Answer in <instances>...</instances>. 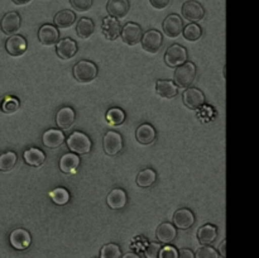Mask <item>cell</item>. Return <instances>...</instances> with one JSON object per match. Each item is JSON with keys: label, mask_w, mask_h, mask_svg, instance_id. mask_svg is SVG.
I'll return each mask as SVG.
<instances>
[{"label": "cell", "mask_w": 259, "mask_h": 258, "mask_svg": "<svg viewBox=\"0 0 259 258\" xmlns=\"http://www.w3.org/2000/svg\"><path fill=\"white\" fill-rule=\"evenodd\" d=\"M177 258H195V253L189 248H182L180 249Z\"/></svg>", "instance_id": "obj_42"}, {"label": "cell", "mask_w": 259, "mask_h": 258, "mask_svg": "<svg viewBox=\"0 0 259 258\" xmlns=\"http://www.w3.org/2000/svg\"><path fill=\"white\" fill-rule=\"evenodd\" d=\"M17 153L13 151H8L0 156V171H10L17 163Z\"/></svg>", "instance_id": "obj_32"}, {"label": "cell", "mask_w": 259, "mask_h": 258, "mask_svg": "<svg viewBox=\"0 0 259 258\" xmlns=\"http://www.w3.org/2000/svg\"><path fill=\"white\" fill-rule=\"evenodd\" d=\"M106 120L114 126L121 125L125 121V113L120 108H111L106 113Z\"/></svg>", "instance_id": "obj_31"}, {"label": "cell", "mask_w": 259, "mask_h": 258, "mask_svg": "<svg viewBox=\"0 0 259 258\" xmlns=\"http://www.w3.org/2000/svg\"><path fill=\"white\" fill-rule=\"evenodd\" d=\"M13 3H14L15 5H25L28 4V3H30L32 0H12Z\"/></svg>", "instance_id": "obj_45"}, {"label": "cell", "mask_w": 259, "mask_h": 258, "mask_svg": "<svg viewBox=\"0 0 259 258\" xmlns=\"http://www.w3.org/2000/svg\"><path fill=\"white\" fill-rule=\"evenodd\" d=\"M187 60V51L184 46L172 45L171 47L167 48L164 53V62L168 67H179L182 63L186 62Z\"/></svg>", "instance_id": "obj_4"}, {"label": "cell", "mask_w": 259, "mask_h": 258, "mask_svg": "<svg viewBox=\"0 0 259 258\" xmlns=\"http://www.w3.org/2000/svg\"><path fill=\"white\" fill-rule=\"evenodd\" d=\"M182 33H184L185 38L187 40H190V42H196V40H199L201 38L202 29L196 23H191V24H189L187 27H185L182 29Z\"/></svg>", "instance_id": "obj_34"}, {"label": "cell", "mask_w": 259, "mask_h": 258, "mask_svg": "<svg viewBox=\"0 0 259 258\" xmlns=\"http://www.w3.org/2000/svg\"><path fill=\"white\" fill-rule=\"evenodd\" d=\"M196 77V66L192 62H185L175 71L174 80L177 88H189Z\"/></svg>", "instance_id": "obj_1"}, {"label": "cell", "mask_w": 259, "mask_h": 258, "mask_svg": "<svg viewBox=\"0 0 259 258\" xmlns=\"http://www.w3.org/2000/svg\"><path fill=\"white\" fill-rule=\"evenodd\" d=\"M9 242L14 249L25 250L32 244V235L27 229L23 228H17L13 230L9 235Z\"/></svg>", "instance_id": "obj_6"}, {"label": "cell", "mask_w": 259, "mask_h": 258, "mask_svg": "<svg viewBox=\"0 0 259 258\" xmlns=\"http://www.w3.org/2000/svg\"><path fill=\"white\" fill-rule=\"evenodd\" d=\"M70 3L76 12H86L93 7V0H70Z\"/></svg>", "instance_id": "obj_38"}, {"label": "cell", "mask_w": 259, "mask_h": 258, "mask_svg": "<svg viewBox=\"0 0 259 258\" xmlns=\"http://www.w3.org/2000/svg\"><path fill=\"white\" fill-rule=\"evenodd\" d=\"M23 158H24L25 163L29 164V166L39 167L45 163L46 154L42 149L32 147V148L27 149V151L24 152V154H23Z\"/></svg>", "instance_id": "obj_25"}, {"label": "cell", "mask_w": 259, "mask_h": 258, "mask_svg": "<svg viewBox=\"0 0 259 258\" xmlns=\"http://www.w3.org/2000/svg\"><path fill=\"white\" fill-rule=\"evenodd\" d=\"M94 30H95V24L90 18H81L76 25V33L82 39L90 38L94 34Z\"/></svg>", "instance_id": "obj_28"}, {"label": "cell", "mask_w": 259, "mask_h": 258, "mask_svg": "<svg viewBox=\"0 0 259 258\" xmlns=\"http://www.w3.org/2000/svg\"><path fill=\"white\" fill-rule=\"evenodd\" d=\"M120 258H141V257H139V254H137V253L128 252V253H125L124 255H121Z\"/></svg>", "instance_id": "obj_44"}, {"label": "cell", "mask_w": 259, "mask_h": 258, "mask_svg": "<svg viewBox=\"0 0 259 258\" xmlns=\"http://www.w3.org/2000/svg\"><path fill=\"white\" fill-rule=\"evenodd\" d=\"M73 76H75L76 80L78 82L88 83L91 82L93 80H95L96 76H98V67L94 62L90 61H80V62L76 63L73 66Z\"/></svg>", "instance_id": "obj_2"}, {"label": "cell", "mask_w": 259, "mask_h": 258, "mask_svg": "<svg viewBox=\"0 0 259 258\" xmlns=\"http://www.w3.org/2000/svg\"><path fill=\"white\" fill-rule=\"evenodd\" d=\"M182 15L191 23H197L204 19L205 9L196 0H189L182 5Z\"/></svg>", "instance_id": "obj_8"}, {"label": "cell", "mask_w": 259, "mask_h": 258, "mask_svg": "<svg viewBox=\"0 0 259 258\" xmlns=\"http://www.w3.org/2000/svg\"><path fill=\"white\" fill-rule=\"evenodd\" d=\"M182 100L189 109H199L204 105L205 95L199 89L187 88V90H185L182 95Z\"/></svg>", "instance_id": "obj_12"}, {"label": "cell", "mask_w": 259, "mask_h": 258, "mask_svg": "<svg viewBox=\"0 0 259 258\" xmlns=\"http://www.w3.org/2000/svg\"><path fill=\"white\" fill-rule=\"evenodd\" d=\"M142 32L141 25H138L137 23H126L120 30V37L123 39V42L128 46H136L141 42Z\"/></svg>", "instance_id": "obj_9"}, {"label": "cell", "mask_w": 259, "mask_h": 258, "mask_svg": "<svg viewBox=\"0 0 259 258\" xmlns=\"http://www.w3.org/2000/svg\"><path fill=\"white\" fill-rule=\"evenodd\" d=\"M56 45H57L56 52L61 60H70L77 53V43L71 38H63V39L58 40Z\"/></svg>", "instance_id": "obj_15"}, {"label": "cell", "mask_w": 259, "mask_h": 258, "mask_svg": "<svg viewBox=\"0 0 259 258\" xmlns=\"http://www.w3.org/2000/svg\"><path fill=\"white\" fill-rule=\"evenodd\" d=\"M50 196L51 199H52V201L55 202L56 205H60V206L66 205L70 201V192L66 189H63V187H57V189L52 190V191L50 192Z\"/></svg>", "instance_id": "obj_33"}, {"label": "cell", "mask_w": 259, "mask_h": 258, "mask_svg": "<svg viewBox=\"0 0 259 258\" xmlns=\"http://www.w3.org/2000/svg\"><path fill=\"white\" fill-rule=\"evenodd\" d=\"M169 2H171V0H149L152 7H153L154 9H158V10H162L164 9V8L168 7Z\"/></svg>", "instance_id": "obj_41"}, {"label": "cell", "mask_w": 259, "mask_h": 258, "mask_svg": "<svg viewBox=\"0 0 259 258\" xmlns=\"http://www.w3.org/2000/svg\"><path fill=\"white\" fill-rule=\"evenodd\" d=\"M101 29H103V34L108 40H114L120 35L121 25L119 23V19H115L113 17H106L103 19L101 23Z\"/></svg>", "instance_id": "obj_16"}, {"label": "cell", "mask_w": 259, "mask_h": 258, "mask_svg": "<svg viewBox=\"0 0 259 258\" xmlns=\"http://www.w3.org/2000/svg\"><path fill=\"white\" fill-rule=\"evenodd\" d=\"M76 119L75 110L70 106H63L56 114V124L61 129H70L73 125Z\"/></svg>", "instance_id": "obj_19"}, {"label": "cell", "mask_w": 259, "mask_h": 258, "mask_svg": "<svg viewBox=\"0 0 259 258\" xmlns=\"http://www.w3.org/2000/svg\"><path fill=\"white\" fill-rule=\"evenodd\" d=\"M76 15L72 10H61L53 18V22L57 28H70L75 23Z\"/></svg>", "instance_id": "obj_29"}, {"label": "cell", "mask_w": 259, "mask_h": 258, "mask_svg": "<svg viewBox=\"0 0 259 258\" xmlns=\"http://www.w3.org/2000/svg\"><path fill=\"white\" fill-rule=\"evenodd\" d=\"M106 10L110 17L115 19H123L131 10V3L129 0H109L106 4Z\"/></svg>", "instance_id": "obj_14"}, {"label": "cell", "mask_w": 259, "mask_h": 258, "mask_svg": "<svg viewBox=\"0 0 259 258\" xmlns=\"http://www.w3.org/2000/svg\"><path fill=\"white\" fill-rule=\"evenodd\" d=\"M195 258H219V252L215 248L204 245L197 249V252L195 253Z\"/></svg>", "instance_id": "obj_37"}, {"label": "cell", "mask_w": 259, "mask_h": 258, "mask_svg": "<svg viewBox=\"0 0 259 258\" xmlns=\"http://www.w3.org/2000/svg\"><path fill=\"white\" fill-rule=\"evenodd\" d=\"M19 99L15 96H5L2 104V109L5 114H14L19 109Z\"/></svg>", "instance_id": "obj_36"}, {"label": "cell", "mask_w": 259, "mask_h": 258, "mask_svg": "<svg viewBox=\"0 0 259 258\" xmlns=\"http://www.w3.org/2000/svg\"><path fill=\"white\" fill-rule=\"evenodd\" d=\"M174 224L179 229H189L195 224V215L190 209H179L174 215Z\"/></svg>", "instance_id": "obj_18"}, {"label": "cell", "mask_w": 259, "mask_h": 258, "mask_svg": "<svg viewBox=\"0 0 259 258\" xmlns=\"http://www.w3.org/2000/svg\"><path fill=\"white\" fill-rule=\"evenodd\" d=\"M157 238L161 243L163 244H169V243L174 242L176 239L177 230L175 225H172L171 223H162V224L158 225L156 232Z\"/></svg>", "instance_id": "obj_21"}, {"label": "cell", "mask_w": 259, "mask_h": 258, "mask_svg": "<svg viewBox=\"0 0 259 258\" xmlns=\"http://www.w3.org/2000/svg\"><path fill=\"white\" fill-rule=\"evenodd\" d=\"M67 147L76 154H86L91 151V139L82 132H73L67 138Z\"/></svg>", "instance_id": "obj_3"}, {"label": "cell", "mask_w": 259, "mask_h": 258, "mask_svg": "<svg viewBox=\"0 0 259 258\" xmlns=\"http://www.w3.org/2000/svg\"><path fill=\"white\" fill-rule=\"evenodd\" d=\"M65 134L62 131L57 129H48L43 133L42 142L47 148H58L65 143Z\"/></svg>", "instance_id": "obj_20"}, {"label": "cell", "mask_w": 259, "mask_h": 258, "mask_svg": "<svg viewBox=\"0 0 259 258\" xmlns=\"http://www.w3.org/2000/svg\"><path fill=\"white\" fill-rule=\"evenodd\" d=\"M218 237V228L212 224H205L197 232V239L202 245H210Z\"/></svg>", "instance_id": "obj_24"}, {"label": "cell", "mask_w": 259, "mask_h": 258, "mask_svg": "<svg viewBox=\"0 0 259 258\" xmlns=\"http://www.w3.org/2000/svg\"><path fill=\"white\" fill-rule=\"evenodd\" d=\"M142 47L149 53H157L163 45L162 33L157 29H151L142 35Z\"/></svg>", "instance_id": "obj_5"}, {"label": "cell", "mask_w": 259, "mask_h": 258, "mask_svg": "<svg viewBox=\"0 0 259 258\" xmlns=\"http://www.w3.org/2000/svg\"><path fill=\"white\" fill-rule=\"evenodd\" d=\"M136 137L141 144H151L156 139V129L151 124H142L137 129Z\"/></svg>", "instance_id": "obj_27"}, {"label": "cell", "mask_w": 259, "mask_h": 258, "mask_svg": "<svg viewBox=\"0 0 259 258\" xmlns=\"http://www.w3.org/2000/svg\"><path fill=\"white\" fill-rule=\"evenodd\" d=\"M225 245H227V240H223L222 244H220L219 247V252L220 254H222V257H227V252H225Z\"/></svg>", "instance_id": "obj_43"}, {"label": "cell", "mask_w": 259, "mask_h": 258, "mask_svg": "<svg viewBox=\"0 0 259 258\" xmlns=\"http://www.w3.org/2000/svg\"><path fill=\"white\" fill-rule=\"evenodd\" d=\"M182 29H184V22L180 15L169 14L163 20V33L168 38H177L182 34Z\"/></svg>", "instance_id": "obj_11"}, {"label": "cell", "mask_w": 259, "mask_h": 258, "mask_svg": "<svg viewBox=\"0 0 259 258\" xmlns=\"http://www.w3.org/2000/svg\"><path fill=\"white\" fill-rule=\"evenodd\" d=\"M121 249L115 243L105 244L100 250V258H120Z\"/></svg>", "instance_id": "obj_35"}, {"label": "cell", "mask_w": 259, "mask_h": 258, "mask_svg": "<svg viewBox=\"0 0 259 258\" xmlns=\"http://www.w3.org/2000/svg\"><path fill=\"white\" fill-rule=\"evenodd\" d=\"M156 93L164 99H172L179 93V88L169 80H158L156 82Z\"/></svg>", "instance_id": "obj_26"}, {"label": "cell", "mask_w": 259, "mask_h": 258, "mask_svg": "<svg viewBox=\"0 0 259 258\" xmlns=\"http://www.w3.org/2000/svg\"><path fill=\"white\" fill-rule=\"evenodd\" d=\"M177 255H179V250L176 248L172 245H166V247L161 248L158 258H177Z\"/></svg>", "instance_id": "obj_40"}, {"label": "cell", "mask_w": 259, "mask_h": 258, "mask_svg": "<svg viewBox=\"0 0 259 258\" xmlns=\"http://www.w3.org/2000/svg\"><path fill=\"white\" fill-rule=\"evenodd\" d=\"M20 23H22L20 15L17 12H9L3 17L2 22H0V28L5 34L12 35L19 30Z\"/></svg>", "instance_id": "obj_13"}, {"label": "cell", "mask_w": 259, "mask_h": 258, "mask_svg": "<svg viewBox=\"0 0 259 258\" xmlns=\"http://www.w3.org/2000/svg\"><path fill=\"white\" fill-rule=\"evenodd\" d=\"M104 151L109 156H115L123 149V137L120 133L114 131H109L103 138Z\"/></svg>", "instance_id": "obj_7"}, {"label": "cell", "mask_w": 259, "mask_h": 258, "mask_svg": "<svg viewBox=\"0 0 259 258\" xmlns=\"http://www.w3.org/2000/svg\"><path fill=\"white\" fill-rule=\"evenodd\" d=\"M93 258H96V257H93Z\"/></svg>", "instance_id": "obj_46"}, {"label": "cell", "mask_w": 259, "mask_h": 258, "mask_svg": "<svg viewBox=\"0 0 259 258\" xmlns=\"http://www.w3.org/2000/svg\"><path fill=\"white\" fill-rule=\"evenodd\" d=\"M161 244L156 242H152L147 245V248L144 249V255L146 258H158L159 250H161Z\"/></svg>", "instance_id": "obj_39"}, {"label": "cell", "mask_w": 259, "mask_h": 258, "mask_svg": "<svg viewBox=\"0 0 259 258\" xmlns=\"http://www.w3.org/2000/svg\"><path fill=\"white\" fill-rule=\"evenodd\" d=\"M80 162L81 159L78 154L70 152V153H66L61 157L60 169L63 174H73L78 168V166H80Z\"/></svg>", "instance_id": "obj_22"}, {"label": "cell", "mask_w": 259, "mask_h": 258, "mask_svg": "<svg viewBox=\"0 0 259 258\" xmlns=\"http://www.w3.org/2000/svg\"><path fill=\"white\" fill-rule=\"evenodd\" d=\"M157 174L152 168H144L137 176V185L139 187H151L156 182Z\"/></svg>", "instance_id": "obj_30"}, {"label": "cell", "mask_w": 259, "mask_h": 258, "mask_svg": "<svg viewBox=\"0 0 259 258\" xmlns=\"http://www.w3.org/2000/svg\"><path fill=\"white\" fill-rule=\"evenodd\" d=\"M106 201H108V205L110 209L120 210L126 205L128 196H126V192L123 189H114L108 195Z\"/></svg>", "instance_id": "obj_23"}, {"label": "cell", "mask_w": 259, "mask_h": 258, "mask_svg": "<svg viewBox=\"0 0 259 258\" xmlns=\"http://www.w3.org/2000/svg\"><path fill=\"white\" fill-rule=\"evenodd\" d=\"M60 38V32L55 25L45 24L38 30V39L43 46H55Z\"/></svg>", "instance_id": "obj_17"}, {"label": "cell", "mask_w": 259, "mask_h": 258, "mask_svg": "<svg viewBox=\"0 0 259 258\" xmlns=\"http://www.w3.org/2000/svg\"><path fill=\"white\" fill-rule=\"evenodd\" d=\"M28 48L27 39L23 35L12 34L5 42V50L13 57H19V56L24 55L25 51Z\"/></svg>", "instance_id": "obj_10"}]
</instances>
